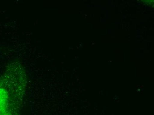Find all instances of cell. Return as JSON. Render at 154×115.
Wrapping results in <instances>:
<instances>
[{
	"mask_svg": "<svg viewBox=\"0 0 154 115\" xmlns=\"http://www.w3.org/2000/svg\"><path fill=\"white\" fill-rule=\"evenodd\" d=\"M25 84V74L21 71L12 90L6 85H0V115H20Z\"/></svg>",
	"mask_w": 154,
	"mask_h": 115,
	"instance_id": "1",
	"label": "cell"
}]
</instances>
